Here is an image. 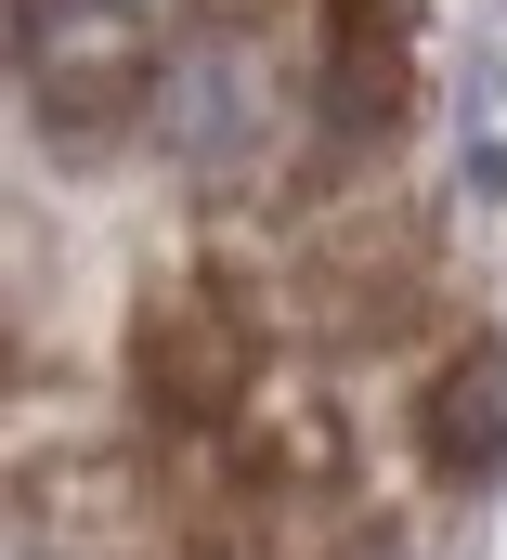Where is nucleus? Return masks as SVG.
I'll use <instances>...</instances> for the list:
<instances>
[{
  "mask_svg": "<svg viewBox=\"0 0 507 560\" xmlns=\"http://www.w3.org/2000/svg\"><path fill=\"white\" fill-rule=\"evenodd\" d=\"M130 405L156 430H248L260 405V339L209 287H156L130 313Z\"/></svg>",
  "mask_w": 507,
  "mask_h": 560,
  "instance_id": "nucleus-2",
  "label": "nucleus"
},
{
  "mask_svg": "<svg viewBox=\"0 0 507 560\" xmlns=\"http://www.w3.org/2000/svg\"><path fill=\"white\" fill-rule=\"evenodd\" d=\"M313 118H326V143H352V156L416 118V0H326Z\"/></svg>",
  "mask_w": 507,
  "mask_h": 560,
  "instance_id": "nucleus-3",
  "label": "nucleus"
},
{
  "mask_svg": "<svg viewBox=\"0 0 507 560\" xmlns=\"http://www.w3.org/2000/svg\"><path fill=\"white\" fill-rule=\"evenodd\" d=\"M13 52H26L39 131L79 156L156 105V13L143 0H13Z\"/></svg>",
  "mask_w": 507,
  "mask_h": 560,
  "instance_id": "nucleus-1",
  "label": "nucleus"
},
{
  "mask_svg": "<svg viewBox=\"0 0 507 560\" xmlns=\"http://www.w3.org/2000/svg\"><path fill=\"white\" fill-rule=\"evenodd\" d=\"M416 456H429L456 495H482L507 469V339H456V352L429 365V392H416Z\"/></svg>",
  "mask_w": 507,
  "mask_h": 560,
  "instance_id": "nucleus-4",
  "label": "nucleus"
}]
</instances>
